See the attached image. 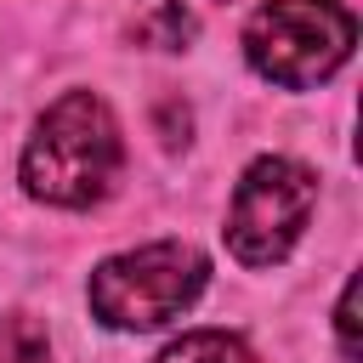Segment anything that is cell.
Instances as JSON below:
<instances>
[{"label":"cell","mask_w":363,"mask_h":363,"mask_svg":"<svg viewBox=\"0 0 363 363\" xmlns=\"http://www.w3.org/2000/svg\"><path fill=\"white\" fill-rule=\"evenodd\" d=\"M193 34H199V17H193L182 0H159V6L136 23V40H142V45H159V51H182Z\"/></svg>","instance_id":"6"},{"label":"cell","mask_w":363,"mask_h":363,"mask_svg":"<svg viewBox=\"0 0 363 363\" xmlns=\"http://www.w3.org/2000/svg\"><path fill=\"white\" fill-rule=\"evenodd\" d=\"M335 335H340V357H346V363H357V278H346V289H340Z\"/></svg>","instance_id":"8"},{"label":"cell","mask_w":363,"mask_h":363,"mask_svg":"<svg viewBox=\"0 0 363 363\" xmlns=\"http://www.w3.org/2000/svg\"><path fill=\"white\" fill-rule=\"evenodd\" d=\"M0 363H51V340L34 318L6 312L0 318Z\"/></svg>","instance_id":"7"},{"label":"cell","mask_w":363,"mask_h":363,"mask_svg":"<svg viewBox=\"0 0 363 363\" xmlns=\"http://www.w3.org/2000/svg\"><path fill=\"white\" fill-rule=\"evenodd\" d=\"M210 284V261L204 250L182 244V238H159L125 255H108L91 272V312L108 329H159L170 318H182Z\"/></svg>","instance_id":"2"},{"label":"cell","mask_w":363,"mask_h":363,"mask_svg":"<svg viewBox=\"0 0 363 363\" xmlns=\"http://www.w3.org/2000/svg\"><path fill=\"white\" fill-rule=\"evenodd\" d=\"M357 45V17L340 0H267L244 28V57L284 91L323 85Z\"/></svg>","instance_id":"3"},{"label":"cell","mask_w":363,"mask_h":363,"mask_svg":"<svg viewBox=\"0 0 363 363\" xmlns=\"http://www.w3.org/2000/svg\"><path fill=\"white\" fill-rule=\"evenodd\" d=\"M153 363H255V352L227 329H193V335L170 340Z\"/></svg>","instance_id":"5"},{"label":"cell","mask_w":363,"mask_h":363,"mask_svg":"<svg viewBox=\"0 0 363 363\" xmlns=\"http://www.w3.org/2000/svg\"><path fill=\"white\" fill-rule=\"evenodd\" d=\"M119 164H125V142L108 102L96 91H68L40 113L23 147V187L40 204L85 210L113 187Z\"/></svg>","instance_id":"1"},{"label":"cell","mask_w":363,"mask_h":363,"mask_svg":"<svg viewBox=\"0 0 363 363\" xmlns=\"http://www.w3.org/2000/svg\"><path fill=\"white\" fill-rule=\"evenodd\" d=\"M318 204V176L284 153H267L255 159L238 187H233V210H227V250L244 261V267H278L301 233H306V216Z\"/></svg>","instance_id":"4"}]
</instances>
